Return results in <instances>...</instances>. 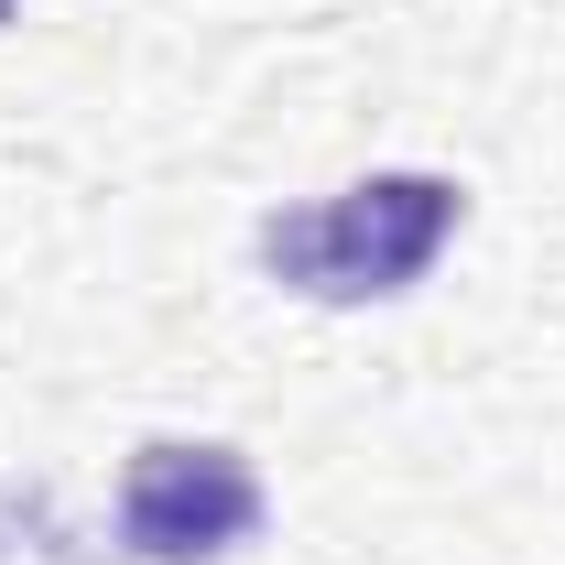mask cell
Returning <instances> with one entry per match:
<instances>
[{
  "mask_svg": "<svg viewBox=\"0 0 565 565\" xmlns=\"http://www.w3.org/2000/svg\"><path fill=\"white\" fill-rule=\"evenodd\" d=\"M262 533V468L217 435H152L120 479V555L141 565H217Z\"/></svg>",
  "mask_w": 565,
  "mask_h": 565,
  "instance_id": "2",
  "label": "cell"
},
{
  "mask_svg": "<svg viewBox=\"0 0 565 565\" xmlns=\"http://www.w3.org/2000/svg\"><path fill=\"white\" fill-rule=\"evenodd\" d=\"M0 22H11V0H0Z\"/></svg>",
  "mask_w": 565,
  "mask_h": 565,
  "instance_id": "3",
  "label": "cell"
},
{
  "mask_svg": "<svg viewBox=\"0 0 565 565\" xmlns=\"http://www.w3.org/2000/svg\"><path fill=\"white\" fill-rule=\"evenodd\" d=\"M468 196L446 174H359L316 207L262 217V273L305 305H392L435 273V250L457 239Z\"/></svg>",
  "mask_w": 565,
  "mask_h": 565,
  "instance_id": "1",
  "label": "cell"
}]
</instances>
